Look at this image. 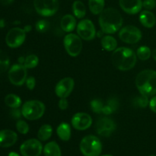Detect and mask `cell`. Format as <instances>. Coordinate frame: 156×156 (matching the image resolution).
I'll list each match as a JSON object with an SVG mask.
<instances>
[{
	"instance_id": "obj_33",
	"label": "cell",
	"mask_w": 156,
	"mask_h": 156,
	"mask_svg": "<svg viewBox=\"0 0 156 156\" xmlns=\"http://www.w3.org/2000/svg\"><path fill=\"white\" fill-rule=\"evenodd\" d=\"M16 129L20 133L27 134L29 131V126L24 120H19L16 123Z\"/></svg>"
},
{
	"instance_id": "obj_17",
	"label": "cell",
	"mask_w": 156,
	"mask_h": 156,
	"mask_svg": "<svg viewBox=\"0 0 156 156\" xmlns=\"http://www.w3.org/2000/svg\"><path fill=\"white\" fill-rule=\"evenodd\" d=\"M18 140V135L10 129L0 131V147L8 148L15 144Z\"/></svg>"
},
{
	"instance_id": "obj_10",
	"label": "cell",
	"mask_w": 156,
	"mask_h": 156,
	"mask_svg": "<svg viewBox=\"0 0 156 156\" xmlns=\"http://www.w3.org/2000/svg\"><path fill=\"white\" fill-rule=\"evenodd\" d=\"M43 150L42 144L36 139H30L24 142L20 147L22 156H40Z\"/></svg>"
},
{
	"instance_id": "obj_46",
	"label": "cell",
	"mask_w": 156,
	"mask_h": 156,
	"mask_svg": "<svg viewBox=\"0 0 156 156\" xmlns=\"http://www.w3.org/2000/svg\"><path fill=\"white\" fill-rule=\"evenodd\" d=\"M150 156H155V155H150Z\"/></svg>"
},
{
	"instance_id": "obj_32",
	"label": "cell",
	"mask_w": 156,
	"mask_h": 156,
	"mask_svg": "<svg viewBox=\"0 0 156 156\" xmlns=\"http://www.w3.org/2000/svg\"><path fill=\"white\" fill-rule=\"evenodd\" d=\"M133 104L136 106L140 107L141 108H146L149 105V98H148V96L143 95V94L138 96V97H136L134 99Z\"/></svg>"
},
{
	"instance_id": "obj_35",
	"label": "cell",
	"mask_w": 156,
	"mask_h": 156,
	"mask_svg": "<svg viewBox=\"0 0 156 156\" xmlns=\"http://www.w3.org/2000/svg\"><path fill=\"white\" fill-rule=\"evenodd\" d=\"M156 6V0H144L143 2V7L146 10H152Z\"/></svg>"
},
{
	"instance_id": "obj_28",
	"label": "cell",
	"mask_w": 156,
	"mask_h": 156,
	"mask_svg": "<svg viewBox=\"0 0 156 156\" xmlns=\"http://www.w3.org/2000/svg\"><path fill=\"white\" fill-rule=\"evenodd\" d=\"M136 56L141 60H147L152 56V52L147 46H141L136 51Z\"/></svg>"
},
{
	"instance_id": "obj_43",
	"label": "cell",
	"mask_w": 156,
	"mask_h": 156,
	"mask_svg": "<svg viewBox=\"0 0 156 156\" xmlns=\"http://www.w3.org/2000/svg\"><path fill=\"white\" fill-rule=\"evenodd\" d=\"M9 156H20V155H18V153H16V152H11L9 154Z\"/></svg>"
},
{
	"instance_id": "obj_2",
	"label": "cell",
	"mask_w": 156,
	"mask_h": 156,
	"mask_svg": "<svg viewBox=\"0 0 156 156\" xmlns=\"http://www.w3.org/2000/svg\"><path fill=\"white\" fill-rule=\"evenodd\" d=\"M137 56L133 50L127 47L117 48L112 53L113 65L121 71H128L135 66Z\"/></svg>"
},
{
	"instance_id": "obj_34",
	"label": "cell",
	"mask_w": 156,
	"mask_h": 156,
	"mask_svg": "<svg viewBox=\"0 0 156 156\" xmlns=\"http://www.w3.org/2000/svg\"><path fill=\"white\" fill-rule=\"evenodd\" d=\"M35 27H36V30L38 32H40V33H44L50 27V24L46 20H40V21H38L37 22Z\"/></svg>"
},
{
	"instance_id": "obj_23",
	"label": "cell",
	"mask_w": 156,
	"mask_h": 156,
	"mask_svg": "<svg viewBox=\"0 0 156 156\" xmlns=\"http://www.w3.org/2000/svg\"><path fill=\"white\" fill-rule=\"evenodd\" d=\"M101 44L102 47L107 51H114L117 49V41L114 37L111 36V35H106V36L103 37Z\"/></svg>"
},
{
	"instance_id": "obj_18",
	"label": "cell",
	"mask_w": 156,
	"mask_h": 156,
	"mask_svg": "<svg viewBox=\"0 0 156 156\" xmlns=\"http://www.w3.org/2000/svg\"><path fill=\"white\" fill-rule=\"evenodd\" d=\"M140 21L144 27L151 28L154 27L156 23L155 15L149 10H145L140 13Z\"/></svg>"
},
{
	"instance_id": "obj_19",
	"label": "cell",
	"mask_w": 156,
	"mask_h": 156,
	"mask_svg": "<svg viewBox=\"0 0 156 156\" xmlns=\"http://www.w3.org/2000/svg\"><path fill=\"white\" fill-rule=\"evenodd\" d=\"M61 28L65 32H71L76 28V20L72 15H66L62 18L60 21Z\"/></svg>"
},
{
	"instance_id": "obj_38",
	"label": "cell",
	"mask_w": 156,
	"mask_h": 156,
	"mask_svg": "<svg viewBox=\"0 0 156 156\" xmlns=\"http://www.w3.org/2000/svg\"><path fill=\"white\" fill-rule=\"evenodd\" d=\"M18 108H12V112H11V114H12V116L14 117V118H20V117H21V116L22 115V113H21V110L20 111Z\"/></svg>"
},
{
	"instance_id": "obj_44",
	"label": "cell",
	"mask_w": 156,
	"mask_h": 156,
	"mask_svg": "<svg viewBox=\"0 0 156 156\" xmlns=\"http://www.w3.org/2000/svg\"><path fill=\"white\" fill-rule=\"evenodd\" d=\"M152 56L153 57V59L156 61V50H154L152 52Z\"/></svg>"
},
{
	"instance_id": "obj_20",
	"label": "cell",
	"mask_w": 156,
	"mask_h": 156,
	"mask_svg": "<svg viewBox=\"0 0 156 156\" xmlns=\"http://www.w3.org/2000/svg\"><path fill=\"white\" fill-rule=\"evenodd\" d=\"M58 136L62 141H69L71 138V126L67 123H62L56 129Z\"/></svg>"
},
{
	"instance_id": "obj_7",
	"label": "cell",
	"mask_w": 156,
	"mask_h": 156,
	"mask_svg": "<svg viewBox=\"0 0 156 156\" xmlns=\"http://www.w3.org/2000/svg\"><path fill=\"white\" fill-rule=\"evenodd\" d=\"M63 44L69 56L76 57L80 54L82 49V41L79 36L75 34H69L64 37Z\"/></svg>"
},
{
	"instance_id": "obj_40",
	"label": "cell",
	"mask_w": 156,
	"mask_h": 156,
	"mask_svg": "<svg viewBox=\"0 0 156 156\" xmlns=\"http://www.w3.org/2000/svg\"><path fill=\"white\" fill-rule=\"evenodd\" d=\"M14 2V0H0V2L3 5H9L12 4Z\"/></svg>"
},
{
	"instance_id": "obj_5",
	"label": "cell",
	"mask_w": 156,
	"mask_h": 156,
	"mask_svg": "<svg viewBox=\"0 0 156 156\" xmlns=\"http://www.w3.org/2000/svg\"><path fill=\"white\" fill-rule=\"evenodd\" d=\"M45 112V105L37 100L27 101L21 108L22 116L27 120H35L42 117Z\"/></svg>"
},
{
	"instance_id": "obj_30",
	"label": "cell",
	"mask_w": 156,
	"mask_h": 156,
	"mask_svg": "<svg viewBox=\"0 0 156 156\" xmlns=\"http://www.w3.org/2000/svg\"><path fill=\"white\" fill-rule=\"evenodd\" d=\"M38 62L39 59L37 56L34 54H30L24 59V65L27 69H34L38 65Z\"/></svg>"
},
{
	"instance_id": "obj_8",
	"label": "cell",
	"mask_w": 156,
	"mask_h": 156,
	"mask_svg": "<svg viewBox=\"0 0 156 156\" xmlns=\"http://www.w3.org/2000/svg\"><path fill=\"white\" fill-rule=\"evenodd\" d=\"M119 37L124 43L129 44H136L141 40L142 32L138 27L133 25H127L120 29Z\"/></svg>"
},
{
	"instance_id": "obj_12",
	"label": "cell",
	"mask_w": 156,
	"mask_h": 156,
	"mask_svg": "<svg viewBox=\"0 0 156 156\" xmlns=\"http://www.w3.org/2000/svg\"><path fill=\"white\" fill-rule=\"evenodd\" d=\"M116 129V123L110 117H101L95 123V130L98 135L104 137H108Z\"/></svg>"
},
{
	"instance_id": "obj_9",
	"label": "cell",
	"mask_w": 156,
	"mask_h": 156,
	"mask_svg": "<svg viewBox=\"0 0 156 156\" xmlns=\"http://www.w3.org/2000/svg\"><path fill=\"white\" fill-rule=\"evenodd\" d=\"M27 68L21 63L15 64L9 71V79L14 85L21 86L27 79Z\"/></svg>"
},
{
	"instance_id": "obj_15",
	"label": "cell",
	"mask_w": 156,
	"mask_h": 156,
	"mask_svg": "<svg viewBox=\"0 0 156 156\" xmlns=\"http://www.w3.org/2000/svg\"><path fill=\"white\" fill-rule=\"evenodd\" d=\"M92 118L86 113H76L72 118V125L77 130H85L91 126Z\"/></svg>"
},
{
	"instance_id": "obj_26",
	"label": "cell",
	"mask_w": 156,
	"mask_h": 156,
	"mask_svg": "<svg viewBox=\"0 0 156 156\" xmlns=\"http://www.w3.org/2000/svg\"><path fill=\"white\" fill-rule=\"evenodd\" d=\"M73 12L77 18H82L86 14V9L82 2L75 1L73 4Z\"/></svg>"
},
{
	"instance_id": "obj_1",
	"label": "cell",
	"mask_w": 156,
	"mask_h": 156,
	"mask_svg": "<svg viewBox=\"0 0 156 156\" xmlns=\"http://www.w3.org/2000/svg\"><path fill=\"white\" fill-rule=\"evenodd\" d=\"M99 24L104 33L113 34L120 29L123 24V18L118 10L114 8H108L100 14Z\"/></svg>"
},
{
	"instance_id": "obj_45",
	"label": "cell",
	"mask_w": 156,
	"mask_h": 156,
	"mask_svg": "<svg viewBox=\"0 0 156 156\" xmlns=\"http://www.w3.org/2000/svg\"><path fill=\"white\" fill-rule=\"evenodd\" d=\"M101 156H113L111 155H101Z\"/></svg>"
},
{
	"instance_id": "obj_6",
	"label": "cell",
	"mask_w": 156,
	"mask_h": 156,
	"mask_svg": "<svg viewBox=\"0 0 156 156\" xmlns=\"http://www.w3.org/2000/svg\"><path fill=\"white\" fill-rule=\"evenodd\" d=\"M34 6L40 15L50 17L57 12L59 4L58 0H34Z\"/></svg>"
},
{
	"instance_id": "obj_39",
	"label": "cell",
	"mask_w": 156,
	"mask_h": 156,
	"mask_svg": "<svg viewBox=\"0 0 156 156\" xmlns=\"http://www.w3.org/2000/svg\"><path fill=\"white\" fill-rule=\"evenodd\" d=\"M149 107L150 109L156 114V96L152 98V99L149 101Z\"/></svg>"
},
{
	"instance_id": "obj_11",
	"label": "cell",
	"mask_w": 156,
	"mask_h": 156,
	"mask_svg": "<svg viewBox=\"0 0 156 156\" xmlns=\"http://www.w3.org/2000/svg\"><path fill=\"white\" fill-rule=\"evenodd\" d=\"M26 38V32L20 27L12 28L8 32L5 37L6 44L11 48H17L22 45Z\"/></svg>"
},
{
	"instance_id": "obj_42",
	"label": "cell",
	"mask_w": 156,
	"mask_h": 156,
	"mask_svg": "<svg viewBox=\"0 0 156 156\" xmlns=\"http://www.w3.org/2000/svg\"><path fill=\"white\" fill-rule=\"evenodd\" d=\"M24 31L25 32H28V31H30V30H31V26H30V25H27V26H26L25 27H24Z\"/></svg>"
},
{
	"instance_id": "obj_41",
	"label": "cell",
	"mask_w": 156,
	"mask_h": 156,
	"mask_svg": "<svg viewBox=\"0 0 156 156\" xmlns=\"http://www.w3.org/2000/svg\"><path fill=\"white\" fill-rule=\"evenodd\" d=\"M5 20L4 19H0V27L2 28V27H5Z\"/></svg>"
},
{
	"instance_id": "obj_21",
	"label": "cell",
	"mask_w": 156,
	"mask_h": 156,
	"mask_svg": "<svg viewBox=\"0 0 156 156\" xmlns=\"http://www.w3.org/2000/svg\"><path fill=\"white\" fill-rule=\"evenodd\" d=\"M44 154L45 156H61L60 147L56 142H50L44 146Z\"/></svg>"
},
{
	"instance_id": "obj_29",
	"label": "cell",
	"mask_w": 156,
	"mask_h": 156,
	"mask_svg": "<svg viewBox=\"0 0 156 156\" xmlns=\"http://www.w3.org/2000/svg\"><path fill=\"white\" fill-rule=\"evenodd\" d=\"M10 61L8 55L0 50V74L7 71L9 67Z\"/></svg>"
},
{
	"instance_id": "obj_16",
	"label": "cell",
	"mask_w": 156,
	"mask_h": 156,
	"mask_svg": "<svg viewBox=\"0 0 156 156\" xmlns=\"http://www.w3.org/2000/svg\"><path fill=\"white\" fill-rule=\"evenodd\" d=\"M119 4L122 10L129 15L139 13L143 8L142 0H119Z\"/></svg>"
},
{
	"instance_id": "obj_36",
	"label": "cell",
	"mask_w": 156,
	"mask_h": 156,
	"mask_svg": "<svg viewBox=\"0 0 156 156\" xmlns=\"http://www.w3.org/2000/svg\"><path fill=\"white\" fill-rule=\"evenodd\" d=\"M26 85L29 90H33L36 85V80L33 76L28 77L26 79Z\"/></svg>"
},
{
	"instance_id": "obj_27",
	"label": "cell",
	"mask_w": 156,
	"mask_h": 156,
	"mask_svg": "<svg viewBox=\"0 0 156 156\" xmlns=\"http://www.w3.org/2000/svg\"><path fill=\"white\" fill-rule=\"evenodd\" d=\"M5 103L11 108H18L21 105V99L18 95L9 94L5 98Z\"/></svg>"
},
{
	"instance_id": "obj_3",
	"label": "cell",
	"mask_w": 156,
	"mask_h": 156,
	"mask_svg": "<svg viewBox=\"0 0 156 156\" xmlns=\"http://www.w3.org/2000/svg\"><path fill=\"white\" fill-rule=\"evenodd\" d=\"M136 86L143 95H155L156 94V72L146 69L140 72L136 78Z\"/></svg>"
},
{
	"instance_id": "obj_22",
	"label": "cell",
	"mask_w": 156,
	"mask_h": 156,
	"mask_svg": "<svg viewBox=\"0 0 156 156\" xmlns=\"http://www.w3.org/2000/svg\"><path fill=\"white\" fill-rule=\"evenodd\" d=\"M119 101L117 98H111L108 99L107 104H105V107L103 108V112L102 114L105 115H110L112 114L113 113L115 112L119 108Z\"/></svg>"
},
{
	"instance_id": "obj_4",
	"label": "cell",
	"mask_w": 156,
	"mask_h": 156,
	"mask_svg": "<svg viewBox=\"0 0 156 156\" xmlns=\"http://www.w3.org/2000/svg\"><path fill=\"white\" fill-rule=\"evenodd\" d=\"M80 151L85 156H99L102 152V144L97 136L88 135L84 137L79 145Z\"/></svg>"
},
{
	"instance_id": "obj_14",
	"label": "cell",
	"mask_w": 156,
	"mask_h": 156,
	"mask_svg": "<svg viewBox=\"0 0 156 156\" xmlns=\"http://www.w3.org/2000/svg\"><path fill=\"white\" fill-rule=\"evenodd\" d=\"M74 80L70 77L61 79L55 87V93L59 98H66L74 88Z\"/></svg>"
},
{
	"instance_id": "obj_31",
	"label": "cell",
	"mask_w": 156,
	"mask_h": 156,
	"mask_svg": "<svg viewBox=\"0 0 156 156\" xmlns=\"http://www.w3.org/2000/svg\"><path fill=\"white\" fill-rule=\"evenodd\" d=\"M91 108L92 111L96 114H102L105 103L101 99H94L91 101Z\"/></svg>"
},
{
	"instance_id": "obj_25",
	"label": "cell",
	"mask_w": 156,
	"mask_h": 156,
	"mask_svg": "<svg viewBox=\"0 0 156 156\" xmlns=\"http://www.w3.org/2000/svg\"><path fill=\"white\" fill-rule=\"evenodd\" d=\"M53 134V128L50 124H44L41 126L37 133V137L41 141H47Z\"/></svg>"
},
{
	"instance_id": "obj_37",
	"label": "cell",
	"mask_w": 156,
	"mask_h": 156,
	"mask_svg": "<svg viewBox=\"0 0 156 156\" xmlns=\"http://www.w3.org/2000/svg\"><path fill=\"white\" fill-rule=\"evenodd\" d=\"M59 108L60 110H66L68 108V101L66 100V98H60V100L59 101Z\"/></svg>"
},
{
	"instance_id": "obj_24",
	"label": "cell",
	"mask_w": 156,
	"mask_h": 156,
	"mask_svg": "<svg viewBox=\"0 0 156 156\" xmlns=\"http://www.w3.org/2000/svg\"><path fill=\"white\" fill-rule=\"evenodd\" d=\"M88 7L94 15H100L105 8V0H88Z\"/></svg>"
},
{
	"instance_id": "obj_13",
	"label": "cell",
	"mask_w": 156,
	"mask_h": 156,
	"mask_svg": "<svg viewBox=\"0 0 156 156\" xmlns=\"http://www.w3.org/2000/svg\"><path fill=\"white\" fill-rule=\"evenodd\" d=\"M76 29L79 36L85 41H91L95 37V27L90 20L84 19L79 21Z\"/></svg>"
}]
</instances>
